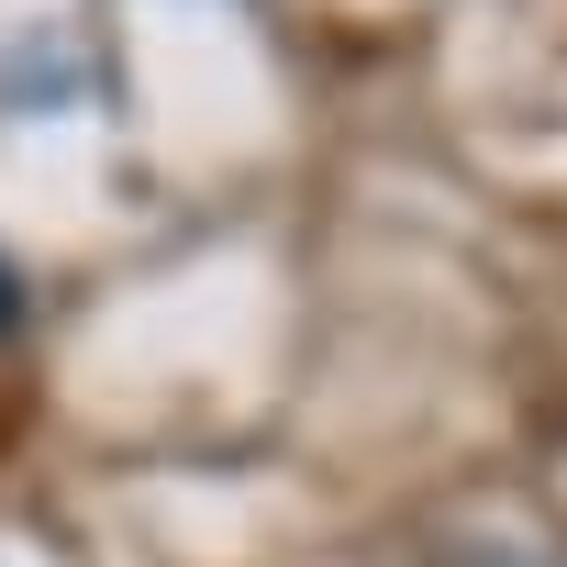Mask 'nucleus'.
<instances>
[{
    "instance_id": "1",
    "label": "nucleus",
    "mask_w": 567,
    "mask_h": 567,
    "mask_svg": "<svg viewBox=\"0 0 567 567\" xmlns=\"http://www.w3.org/2000/svg\"><path fill=\"white\" fill-rule=\"evenodd\" d=\"M23 323V278H12V256H0V334Z\"/></svg>"
}]
</instances>
